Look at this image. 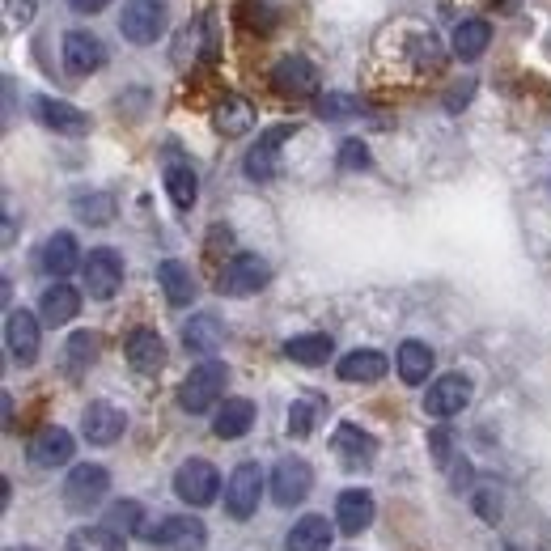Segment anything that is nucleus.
Here are the masks:
<instances>
[{
  "label": "nucleus",
  "instance_id": "f257e3e1",
  "mask_svg": "<svg viewBox=\"0 0 551 551\" xmlns=\"http://www.w3.org/2000/svg\"><path fill=\"white\" fill-rule=\"evenodd\" d=\"M225 382H229V369L221 361H200L179 386V407L191 416L208 412V407L225 395Z\"/></svg>",
  "mask_w": 551,
  "mask_h": 551
},
{
  "label": "nucleus",
  "instance_id": "f03ea898",
  "mask_svg": "<svg viewBox=\"0 0 551 551\" xmlns=\"http://www.w3.org/2000/svg\"><path fill=\"white\" fill-rule=\"evenodd\" d=\"M111 492V471L98 462H77L64 479V505L73 513H90L102 505V496Z\"/></svg>",
  "mask_w": 551,
  "mask_h": 551
},
{
  "label": "nucleus",
  "instance_id": "7ed1b4c3",
  "mask_svg": "<svg viewBox=\"0 0 551 551\" xmlns=\"http://www.w3.org/2000/svg\"><path fill=\"white\" fill-rule=\"evenodd\" d=\"M174 496L179 501H187V505H195V509H204V505H212L221 496V475H217V467H212L208 458H187L179 471H174Z\"/></svg>",
  "mask_w": 551,
  "mask_h": 551
},
{
  "label": "nucleus",
  "instance_id": "20e7f679",
  "mask_svg": "<svg viewBox=\"0 0 551 551\" xmlns=\"http://www.w3.org/2000/svg\"><path fill=\"white\" fill-rule=\"evenodd\" d=\"M268 280H272L268 259H263V255H251V251H242V255H234V259H229L225 268H221L217 289H221L225 297H255Z\"/></svg>",
  "mask_w": 551,
  "mask_h": 551
},
{
  "label": "nucleus",
  "instance_id": "39448f33",
  "mask_svg": "<svg viewBox=\"0 0 551 551\" xmlns=\"http://www.w3.org/2000/svg\"><path fill=\"white\" fill-rule=\"evenodd\" d=\"M119 34L128 43H157L166 34V0H128L119 13Z\"/></svg>",
  "mask_w": 551,
  "mask_h": 551
},
{
  "label": "nucleus",
  "instance_id": "423d86ee",
  "mask_svg": "<svg viewBox=\"0 0 551 551\" xmlns=\"http://www.w3.org/2000/svg\"><path fill=\"white\" fill-rule=\"evenodd\" d=\"M145 539L162 551H200L208 543V526L200 518H187V513H170L145 530Z\"/></svg>",
  "mask_w": 551,
  "mask_h": 551
},
{
  "label": "nucleus",
  "instance_id": "0eeeda50",
  "mask_svg": "<svg viewBox=\"0 0 551 551\" xmlns=\"http://www.w3.org/2000/svg\"><path fill=\"white\" fill-rule=\"evenodd\" d=\"M259 496H263V471H259V462H238V471L229 475V484H225V509H229V518L246 522V518H251V513L259 509Z\"/></svg>",
  "mask_w": 551,
  "mask_h": 551
},
{
  "label": "nucleus",
  "instance_id": "6e6552de",
  "mask_svg": "<svg viewBox=\"0 0 551 551\" xmlns=\"http://www.w3.org/2000/svg\"><path fill=\"white\" fill-rule=\"evenodd\" d=\"M81 272H85V289H90V297L106 301V297H115L119 284H123V259H119V251H111V246H98V251L85 255Z\"/></svg>",
  "mask_w": 551,
  "mask_h": 551
},
{
  "label": "nucleus",
  "instance_id": "1a4fd4ad",
  "mask_svg": "<svg viewBox=\"0 0 551 551\" xmlns=\"http://www.w3.org/2000/svg\"><path fill=\"white\" fill-rule=\"evenodd\" d=\"M310 488H314V471H310L306 458H280V462H276V471H272V496H276V505L293 509V505L306 501Z\"/></svg>",
  "mask_w": 551,
  "mask_h": 551
},
{
  "label": "nucleus",
  "instance_id": "9d476101",
  "mask_svg": "<svg viewBox=\"0 0 551 551\" xmlns=\"http://www.w3.org/2000/svg\"><path fill=\"white\" fill-rule=\"evenodd\" d=\"M289 136H297V123H276V128H268L259 136V145L246 153V162H242V170H246V179L251 183H268V179H276V153H280V145Z\"/></svg>",
  "mask_w": 551,
  "mask_h": 551
},
{
  "label": "nucleus",
  "instance_id": "9b49d317",
  "mask_svg": "<svg viewBox=\"0 0 551 551\" xmlns=\"http://www.w3.org/2000/svg\"><path fill=\"white\" fill-rule=\"evenodd\" d=\"M60 56H64V68L73 77H90V73H98V68L106 64V47H102L98 34H90V30H68Z\"/></svg>",
  "mask_w": 551,
  "mask_h": 551
},
{
  "label": "nucleus",
  "instance_id": "f8f14e48",
  "mask_svg": "<svg viewBox=\"0 0 551 551\" xmlns=\"http://www.w3.org/2000/svg\"><path fill=\"white\" fill-rule=\"evenodd\" d=\"M5 344H9L17 365H34V361H39V344H43L39 318H34L30 310H9V318H5Z\"/></svg>",
  "mask_w": 551,
  "mask_h": 551
},
{
  "label": "nucleus",
  "instance_id": "ddd939ff",
  "mask_svg": "<svg viewBox=\"0 0 551 551\" xmlns=\"http://www.w3.org/2000/svg\"><path fill=\"white\" fill-rule=\"evenodd\" d=\"M467 403H471V378L467 373H446V378H437L429 386L424 412H429L433 420H446V416H458Z\"/></svg>",
  "mask_w": 551,
  "mask_h": 551
},
{
  "label": "nucleus",
  "instance_id": "4468645a",
  "mask_svg": "<svg viewBox=\"0 0 551 551\" xmlns=\"http://www.w3.org/2000/svg\"><path fill=\"white\" fill-rule=\"evenodd\" d=\"M123 429H128V416H123L115 403H106V399L90 403V407H85V416H81V433H85L90 446H115V441L123 437Z\"/></svg>",
  "mask_w": 551,
  "mask_h": 551
},
{
  "label": "nucleus",
  "instance_id": "2eb2a0df",
  "mask_svg": "<svg viewBox=\"0 0 551 551\" xmlns=\"http://www.w3.org/2000/svg\"><path fill=\"white\" fill-rule=\"evenodd\" d=\"M272 90L284 98H310L318 94V68L306 56H284L272 68Z\"/></svg>",
  "mask_w": 551,
  "mask_h": 551
},
{
  "label": "nucleus",
  "instance_id": "dca6fc26",
  "mask_svg": "<svg viewBox=\"0 0 551 551\" xmlns=\"http://www.w3.org/2000/svg\"><path fill=\"white\" fill-rule=\"evenodd\" d=\"M331 450L340 458V467L365 471V467H373V458H378V441H373L365 429H357V424H340L331 437Z\"/></svg>",
  "mask_w": 551,
  "mask_h": 551
},
{
  "label": "nucleus",
  "instance_id": "f3484780",
  "mask_svg": "<svg viewBox=\"0 0 551 551\" xmlns=\"http://www.w3.org/2000/svg\"><path fill=\"white\" fill-rule=\"evenodd\" d=\"M73 433L68 429H60V424H47V429H39L30 437V462L34 467H43V471H51V467H64V462H73Z\"/></svg>",
  "mask_w": 551,
  "mask_h": 551
},
{
  "label": "nucleus",
  "instance_id": "a211bd4d",
  "mask_svg": "<svg viewBox=\"0 0 551 551\" xmlns=\"http://www.w3.org/2000/svg\"><path fill=\"white\" fill-rule=\"evenodd\" d=\"M34 115H39L51 132H60V136H85L94 128L90 115L81 111V106L73 102H60V98H34Z\"/></svg>",
  "mask_w": 551,
  "mask_h": 551
},
{
  "label": "nucleus",
  "instance_id": "6ab92c4d",
  "mask_svg": "<svg viewBox=\"0 0 551 551\" xmlns=\"http://www.w3.org/2000/svg\"><path fill=\"white\" fill-rule=\"evenodd\" d=\"M373 513H378V505H373V492L348 488V492H340V501H335V526H340L344 535H361V530L373 526Z\"/></svg>",
  "mask_w": 551,
  "mask_h": 551
},
{
  "label": "nucleus",
  "instance_id": "aec40b11",
  "mask_svg": "<svg viewBox=\"0 0 551 551\" xmlns=\"http://www.w3.org/2000/svg\"><path fill=\"white\" fill-rule=\"evenodd\" d=\"M81 314V293L73 289V284H47L43 297H39V318L47 327H64V323H73V318Z\"/></svg>",
  "mask_w": 551,
  "mask_h": 551
},
{
  "label": "nucleus",
  "instance_id": "412c9836",
  "mask_svg": "<svg viewBox=\"0 0 551 551\" xmlns=\"http://www.w3.org/2000/svg\"><path fill=\"white\" fill-rule=\"evenodd\" d=\"M331 522L318 518V513H306V518H297L289 539H284V551H331Z\"/></svg>",
  "mask_w": 551,
  "mask_h": 551
},
{
  "label": "nucleus",
  "instance_id": "4be33fe9",
  "mask_svg": "<svg viewBox=\"0 0 551 551\" xmlns=\"http://www.w3.org/2000/svg\"><path fill=\"white\" fill-rule=\"evenodd\" d=\"M128 361H132L136 373H157L166 365V340L157 331H149V327L132 331L128 335Z\"/></svg>",
  "mask_w": 551,
  "mask_h": 551
},
{
  "label": "nucleus",
  "instance_id": "5701e85b",
  "mask_svg": "<svg viewBox=\"0 0 551 551\" xmlns=\"http://www.w3.org/2000/svg\"><path fill=\"white\" fill-rule=\"evenodd\" d=\"M39 263H43V272H47V276L64 280V276L81 263V246H77V238H73V234H51V238L43 242Z\"/></svg>",
  "mask_w": 551,
  "mask_h": 551
},
{
  "label": "nucleus",
  "instance_id": "b1692460",
  "mask_svg": "<svg viewBox=\"0 0 551 551\" xmlns=\"http://www.w3.org/2000/svg\"><path fill=\"white\" fill-rule=\"evenodd\" d=\"M386 369H390V361L382 357L378 348H357V352H348V357L335 365V373H340L344 382H382Z\"/></svg>",
  "mask_w": 551,
  "mask_h": 551
},
{
  "label": "nucleus",
  "instance_id": "393cba45",
  "mask_svg": "<svg viewBox=\"0 0 551 551\" xmlns=\"http://www.w3.org/2000/svg\"><path fill=\"white\" fill-rule=\"evenodd\" d=\"M251 424H255V403L251 399H225L217 420H212V433H217L221 441H238V437L251 433Z\"/></svg>",
  "mask_w": 551,
  "mask_h": 551
},
{
  "label": "nucleus",
  "instance_id": "a878e982",
  "mask_svg": "<svg viewBox=\"0 0 551 551\" xmlns=\"http://www.w3.org/2000/svg\"><path fill=\"white\" fill-rule=\"evenodd\" d=\"M157 284L166 289L170 306H191V301H195V276H191L187 263H179V259H162V263H157Z\"/></svg>",
  "mask_w": 551,
  "mask_h": 551
},
{
  "label": "nucleus",
  "instance_id": "bb28decb",
  "mask_svg": "<svg viewBox=\"0 0 551 551\" xmlns=\"http://www.w3.org/2000/svg\"><path fill=\"white\" fill-rule=\"evenodd\" d=\"M221 340H225V327H221V318H217V314H195V318H187V327H183V344H187V352L212 357V352L221 348Z\"/></svg>",
  "mask_w": 551,
  "mask_h": 551
},
{
  "label": "nucleus",
  "instance_id": "cd10ccee",
  "mask_svg": "<svg viewBox=\"0 0 551 551\" xmlns=\"http://www.w3.org/2000/svg\"><path fill=\"white\" fill-rule=\"evenodd\" d=\"M395 365H399V378L407 386H424L429 382V373H433V348L420 344V340H407L395 352Z\"/></svg>",
  "mask_w": 551,
  "mask_h": 551
},
{
  "label": "nucleus",
  "instance_id": "c85d7f7f",
  "mask_svg": "<svg viewBox=\"0 0 551 551\" xmlns=\"http://www.w3.org/2000/svg\"><path fill=\"white\" fill-rule=\"evenodd\" d=\"M331 352H335V344H331V335H323V331L293 335V340L284 344V357L297 361V365H310V369H314V365H327Z\"/></svg>",
  "mask_w": 551,
  "mask_h": 551
},
{
  "label": "nucleus",
  "instance_id": "c756f323",
  "mask_svg": "<svg viewBox=\"0 0 551 551\" xmlns=\"http://www.w3.org/2000/svg\"><path fill=\"white\" fill-rule=\"evenodd\" d=\"M212 123H217L221 136H242V132H251V123H255V106L246 98H238V94H225L217 115H212Z\"/></svg>",
  "mask_w": 551,
  "mask_h": 551
},
{
  "label": "nucleus",
  "instance_id": "7c9ffc66",
  "mask_svg": "<svg viewBox=\"0 0 551 551\" xmlns=\"http://www.w3.org/2000/svg\"><path fill=\"white\" fill-rule=\"evenodd\" d=\"M166 191H170V204L187 212L195 204V195H200V179H195V170L183 166V162H170L166 166Z\"/></svg>",
  "mask_w": 551,
  "mask_h": 551
},
{
  "label": "nucleus",
  "instance_id": "2f4dec72",
  "mask_svg": "<svg viewBox=\"0 0 551 551\" xmlns=\"http://www.w3.org/2000/svg\"><path fill=\"white\" fill-rule=\"evenodd\" d=\"M488 43H492V26L488 22H462L458 30H454V56L458 60H479L488 51Z\"/></svg>",
  "mask_w": 551,
  "mask_h": 551
},
{
  "label": "nucleus",
  "instance_id": "473e14b6",
  "mask_svg": "<svg viewBox=\"0 0 551 551\" xmlns=\"http://www.w3.org/2000/svg\"><path fill=\"white\" fill-rule=\"evenodd\" d=\"M73 212L85 225H111L115 221V195L111 191H81L73 200Z\"/></svg>",
  "mask_w": 551,
  "mask_h": 551
},
{
  "label": "nucleus",
  "instance_id": "72a5a7b5",
  "mask_svg": "<svg viewBox=\"0 0 551 551\" xmlns=\"http://www.w3.org/2000/svg\"><path fill=\"white\" fill-rule=\"evenodd\" d=\"M68 551H128V539L106 526H85L68 535Z\"/></svg>",
  "mask_w": 551,
  "mask_h": 551
},
{
  "label": "nucleus",
  "instance_id": "f704fd0d",
  "mask_svg": "<svg viewBox=\"0 0 551 551\" xmlns=\"http://www.w3.org/2000/svg\"><path fill=\"white\" fill-rule=\"evenodd\" d=\"M68 373H73V378H81L85 369L94 365V357H98V335H90V331H77L73 340H68Z\"/></svg>",
  "mask_w": 551,
  "mask_h": 551
},
{
  "label": "nucleus",
  "instance_id": "c9c22d12",
  "mask_svg": "<svg viewBox=\"0 0 551 551\" xmlns=\"http://www.w3.org/2000/svg\"><path fill=\"white\" fill-rule=\"evenodd\" d=\"M106 530H115V535H123V530H140L145 535V509H140L136 501H119V505H111L106 509V522H102Z\"/></svg>",
  "mask_w": 551,
  "mask_h": 551
},
{
  "label": "nucleus",
  "instance_id": "e433bc0d",
  "mask_svg": "<svg viewBox=\"0 0 551 551\" xmlns=\"http://www.w3.org/2000/svg\"><path fill=\"white\" fill-rule=\"evenodd\" d=\"M314 115L318 119H331V123L335 119H352V115H361V102L352 98V94H335L331 90V94H323V98L314 102Z\"/></svg>",
  "mask_w": 551,
  "mask_h": 551
},
{
  "label": "nucleus",
  "instance_id": "4c0bfd02",
  "mask_svg": "<svg viewBox=\"0 0 551 551\" xmlns=\"http://www.w3.org/2000/svg\"><path fill=\"white\" fill-rule=\"evenodd\" d=\"M234 17H238V22H242L246 30H259V34H272V30H276L272 9L255 5V0H242V5H234Z\"/></svg>",
  "mask_w": 551,
  "mask_h": 551
},
{
  "label": "nucleus",
  "instance_id": "58836bf2",
  "mask_svg": "<svg viewBox=\"0 0 551 551\" xmlns=\"http://www.w3.org/2000/svg\"><path fill=\"white\" fill-rule=\"evenodd\" d=\"M318 420V399H297L289 407V437H310Z\"/></svg>",
  "mask_w": 551,
  "mask_h": 551
},
{
  "label": "nucleus",
  "instance_id": "ea45409f",
  "mask_svg": "<svg viewBox=\"0 0 551 551\" xmlns=\"http://www.w3.org/2000/svg\"><path fill=\"white\" fill-rule=\"evenodd\" d=\"M471 505H475V513H479L484 522H496V518H501V492L488 488V484H479V488L471 492Z\"/></svg>",
  "mask_w": 551,
  "mask_h": 551
},
{
  "label": "nucleus",
  "instance_id": "a19ab883",
  "mask_svg": "<svg viewBox=\"0 0 551 551\" xmlns=\"http://www.w3.org/2000/svg\"><path fill=\"white\" fill-rule=\"evenodd\" d=\"M340 166L344 170H369V145H365V140H344V145H340Z\"/></svg>",
  "mask_w": 551,
  "mask_h": 551
},
{
  "label": "nucleus",
  "instance_id": "79ce46f5",
  "mask_svg": "<svg viewBox=\"0 0 551 551\" xmlns=\"http://www.w3.org/2000/svg\"><path fill=\"white\" fill-rule=\"evenodd\" d=\"M433 458H437V467H450V462H454L450 458V437L441 433V429L433 433Z\"/></svg>",
  "mask_w": 551,
  "mask_h": 551
},
{
  "label": "nucleus",
  "instance_id": "37998d69",
  "mask_svg": "<svg viewBox=\"0 0 551 551\" xmlns=\"http://www.w3.org/2000/svg\"><path fill=\"white\" fill-rule=\"evenodd\" d=\"M471 90H475V85H458V90L446 98V106H450V111H458V106H467V102H471Z\"/></svg>",
  "mask_w": 551,
  "mask_h": 551
},
{
  "label": "nucleus",
  "instance_id": "c03bdc74",
  "mask_svg": "<svg viewBox=\"0 0 551 551\" xmlns=\"http://www.w3.org/2000/svg\"><path fill=\"white\" fill-rule=\"evenodd\" d=\"M68 5H73L77 13H102L106 5H111V0H68Z\"/></svg>",
  "mask_w": 551,
  "mask_h": 551
},
{
  "label": "nucleus",
  "instance_id": "a18cd8bd",
  "mask_svg": "<svg viewBox=\"0 0 551 551\" xmlns=\"http://www.w3.org/2000/svg\"><path fill=\"white\" fill-rule=\"evenodd\" d=\"M9 551H34V547H9Z\"/></svg>",
  "mask_w": 551,
  "mask_h": 551
},
{
  "label": "nucleus",
  "instance_id": "49530a36",
  "mask_svg": "<svg viewBox=\"0 0 551 551\" xmlns=\"http://www.w3.org/2000/svg\"><path fill=\"white\" fill-rule=\"evenodd\" d=\"M505 551H526V547H505Z\"/></svg>",
  "mask_w": 551,
  "mask_h": 551
}]
</instances>
